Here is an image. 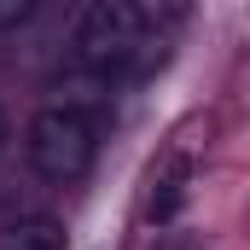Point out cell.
<instances>
[{"instance_id":"1","label":"cell","mask_w":250,"mask_h":250,"mask_svg":"<svg viewBox=\"0 0 250 250\" xmlns=\"http://www.w3.org/2000/svg\"><path fill=\"white\" fill-rule=\"evenodd\" d=\"M157 6H128V0H87L70 23V53L82 70H123V64H151V47L163 53Z\"/></svg>"},{"instance_id":"2","label":"cell","mask_w":250,"mask_h":250,"mask_svg":"<svg viewBox=\"0 0 250 250\" xmlns=\"http://www.w3.org/2000/svg\"><path fill=\"white\" fill-rule=\"evenodd\" d=\"M99 157V117L76 99H59V105H41L35 123H29V163L41 181H82Z\"/></svg>"},{"instance_id":"3","label":"cell","mask_w":250,"mask_h":250,"mask_svg":"<svg viewBox=\"0 0 250 250\" xmlns=\"http://www.w3.org/2000/svg\"><path fill=\"white\" fill-rule=\"evenodd\" d=\"M187 181H192V163H187V157H169L163 175L151 181V204H146V215H151V221H175L181 204H187Z\"/></svg>"},{"instance_id":"4","label":"cell","mask_w":250,"mask_h":250,"mask_svg":"<svg viewBox=\"0 0 250 250\" xmlns=\"http://www.w3.org/2000/svg\"><path fill=\"white\" fill-rule=\"evenodd\" d=\"M0 250H64V227L53 221V215H35V221H18L6 239H0Z\"/></svg>"},{"instance_id":"5","label":"cell","mask_w":250,"mask_h":250,"mask_svg":"<svg viewBox=\"0 0 250 250\" xmlns=\"http://www.w3.org/2000/svg\"><path fill=\"white\" fill-rule=\"evenodd\" d=\"M0 146H6V111H0Z\"/></svg>"}]
</instances>
